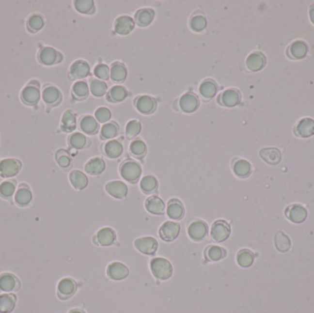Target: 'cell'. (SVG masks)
<instances>
[{"mask_svg": "<svg viewBox=\"0 0 314 313\" xmlns=\"http://www.w3.org/2000/svg\"><path fill=\"white\" fill-rule=\"evenodd\" d=\"M151 270L154 276L160 280H166L173 274V267L170 262L165 258H155L151 262Z\"/></svg>", "mask_w": 314, "mask_h": 313, "instance_id": "6da1fadb", "label": "cell"}, {"mask_svg": "<svg viewBox=\"0 0 314 313\" xmlns=\"http://www.w3.org/2000/svg\"><path fill=\"white\" fill-rule=\"evenodd\" d=\"M141 173V166L134 161H126L121 166V174L122 177L129 182H135L139 178Z\"/></svg>", "mask_w": 314, "mask_h": 313, "instance_id": "7a4b0ae2", "label": "cell"}, {"mask_svg": "<svg viewBox=\"0 0 314 313\" xmlns=\"http://www.w3.org/2000/svg\"><path fill=\"white\" fill-rule=\"evenodd\" d=\"M231 234V227L225 220H217L215 221L210 231V235L214 241L216 242H223L228 239Z\"/></svg>", "mask_w": 314, "mask_h": 313, "instance_id": "3957f363", "label": "cell"}, {"mask_svg": "<svg viewBox=\"0 0 314 313\" xmlns=\"http://www.w3.org/2000/svg\"><path fill=\"white\" fill-rule=\"evenodd\" d=\"M21 163L17 159H4L0 162V175L5 178L12 177L19 172Z\"/></svg>", "mask_w": 314, "mask_h": 313, "instance_id": "277c9868", "label": "cell"}, {"mask_svg": "<svg viewBox=\"0 0 314 313\" xmlns=\"http://www.w3.org/2000/svg\"><path fill=\"white\" fill-rule=\"evenodd\" d=\"M180 233V226L176 222L166 221L159 230V235L163 241L172 242Z\"/></svg>", "mask_w": 314, "mask_h": 313, "instance_id": "5b68a950", "label": "cell"}, {"mask_svg": "<svg viewBox=\"0 0 314 313\" xmlns=\"http://www.w3.org/2000/svg\"><path fill=\"white\" fill-rule=\"evenodd\" d=\"M135 247L139 250L140 252L144 254H154L156 253L158 248V243L157 240L153 237H142L135 240L134 242Z\"/></svg>", "mask_w": 314, "mask_h": 313, "instance_id": "8992f818", "label": "cell"}, {"mask_svg": "<svg viewBox=\"0 0 314 313\" xmlns=\"http://www.w3.org/2000/svg\"><path fill=\"white\" fill-rule=\"evenodd\" d=\"M309 52V47L303 41H296L288 46L287 54L290 59H303Z\"/></svg>", "mask_w": 314, "mask_h": 313, "instance_id": "52a82bcc", "label": "cell"}, {"mask_svg": "<svg viewBox=\"0 0 314 313\" xmlns=\"http://www.w3.org/2000/svg\"><path fill=\"white\" fill-rule=\"evenodd\" d=\"M295 134L298 137L309 138L314 134V121L311 118H304L298 122L295 127Z\"/></svg>", "mask_w": 314, "mask_h": 313, "instance_id": "ba28073f", "label": "cell"}, {"mask_svg": "<svg viewBox=\"0 0 314 313\" xmlns=\"http://www.w3.org/2000/svg\"><path fill=\"white\" fill-rule=\"evenodd\" d=\"M135 27L134 20L129 16H121L114 23V31L117 34L127 35L131 32Z\"/></svg>", "mask_w": 314, "mask_h": 313, "instance_id": "9c48e42d", "label": "cell"}, {"mask_svg": "<svg viewBox=\"0 0 314 313\" xmlns=\"http://www.w3.org/2000/svg\"><path fill=\"white\" fill-rule=\"evenodd\" d=\"M285 214L288 217L289 220H291L294 223H301L303 222L307 218V210L304 207L294 204L287 208L285 210Z\"/></svg>", "mask_w": 314, "mask_h": 313, "instance_id": "30bf717a", "label": "cell"}, {"mask_svg": "<svg viewBox=\"0 0 314 313\" xmlns=\"http://www.w3.org/2000/svg\"><path fill=\"white\" fill-rule=\"evenodd\" d=\"M89 64L84 60L74 62L70 67V77L72 79L85 78L89 75Z\"/></svg>", "mask_w": 314, "mask_h": 313, "instance_id": "8fae6325", "label": "cell"}, {"mask_svg": "<svg viewBox=\"0 0 314 313\" xmlns=\"http://www.w3.org/2000/svg\"><path fill=\"white\" fill-rule=\"evenodd\" d=\"M62 56L52 47H44L39 52V60L45 65H52L61 61Z\"/></svg>", "mask_w": 314, "mask_h": 313, "instance_id": "7c38bea8", "label": "cell"}, {"mask_svg": "<svg viewBox=\"0 0 314 313\" xmlns=\"http://www.w3.org/2000/svg\"><path fill=\"white\" fill-rule=\"evenodd\" d=\"M179 106L184 112L192 113L199 107V99L197 96L193 93H186L180 97Z\"/></svg>", "mask_w": 314, "mask_h": 313, "instance_id": "4fadbf2b", "label": "cell"}, {"mask_svg": "<svg viewBox=\"0 0 314 313\" xmlns=\"http://www.w3.org/2000/svg\"><path fill=\"white\" fill-rule=\"evenodd\" d=\"M135 106L141 113L150 114L155 111L157 108V101L151 96H141L136 98Z\"/></svg>", "mask_w": 314, "mask_h": 313, "instance_id": "5bb4252c", "label": "cell"}, {"mask_svg": "<svg viewBox=\"0 0 314 313\" xmlns=\"http://www.w3.org/2000/svg\"><path fill=\"white\" fill-rule=\"evenodd\" d=\"M107 273L108 276L113 280H122L128 277L129 269L123 264L115 262L109 266Z\"/></svg>", "mask_w": 314, "mask_h": 313, "instance_id": "9a60e30c", "label": "cell"}, {"mask_svg": "<svg viewBox=\"0 0 314 313\" xmlns=\"http://www.w3.org/2000/svg\"><path fill=\"white\" fill-rule=\"evenodd\" d=\"M208 233V227L204 221H193L188 227V235L195 241H201Z\"/></svg>", "mask_w": 314, "mask_h": 313, "instance_id": "2e32d148", "label": "cell"}, {"mask_svg": "<svg viewBox=\"0 0 314 313\" xmlns=\"http://www.w3.org/2000/svg\"><path fill=\"white\" fill-rule=\"evenodd\" d=\"M107 192L116 199H123L128 193V188L121 181H110L106 185Z\"/></svg>", "mask_w": 314, "mask_h": 313, "instance_id": "e0dca14e", "label": "cell"}, {"mask_svg": "<svg viewBox=\"0 0 314 313\" xmlns=\"http://www.w3.org/2000/svg\"><path fill=\"white\" fill-rule=\"evenodd\" d=\"M241 95L236 89H227L220 96V104L232 108L240 103Z\"/></svg>", "mask_w": 314, "mask_h": 313, "instance_id": "ac0fdd59", "label": "cell"}, {"mask_svg": "<svg viewBox=\"0 0 314 313\" xmlns=\"http://www.w3.org/2000/svg\"><path fill=\"white\" fill-rule=\"evenodd\" d=\"M145 208L148 212L155 215H162L165 213L166 206L164 201L157 196H152L145 201Z\"/></svg>", "mask_w": 314, "mask_h": 313, "instance_id": "d6986e66", "label": "cell"}, {"mask_svg": "<svg viewBox=\"0 0 314 313\" xmlns=\"http://www.w3.org/2000/svg\"><path fill=\"white\" fill-rule=\"evenodd\" d=\"M266 57L261 52H253L246 59V67L252 72L261 70L266 65Z\"/></svg>", "mask_w": 314, "mask_h": 313, "instance_id": "ffe728a7", "label": "cell"}, {"mask_svg": "<svg viewBox=\"0 0 314 313\" xmlns=\"http://www.w3.org/2000/svg\"><path fill=\"white\" fill-rule=\"evenodd\" d=\"M21 98L27 105H35L40 99V91L36 86L28 85L21 92Z\"/></svg>", "mask_w": 314, "mask_h": 313, "instance_id": "44dd1931", "label": "cell"}, {"mask_svg": "<svg viewBox=\"0 0 314 313\" xmlns=\"http://www.w3.org/2000/svg\"><path fill=\"white\" fill-rule=\"evenodd\" d=\"M155 17V11L151 9H139L135 13V22L139 27H146L150 25Z\"/></svg>", "mask_w": 314, "mask_h": 313, "instance_id": "7402d4cb", "label": "cell"}, {"mask_svg": "<svg viewBox=\"0 0 314 313\" xmlns=\"http://www.w3.org/2000/svg\"><path fill=\"white\" fill-rule=\"evenodd\" d=\"M43 99L46 104L51 106L59 104L62 99L61 93L56 87L48 86L44 89Z\"/></svg>", "mask_w": 314, "mask_h": 313, "instance_id": "603a6c76", "label": "cell"}, {"mask_svg": "<svg viewBox=\"0 0 314 313\" xmlns=\"http://www.w3.org/2000/svg\"><path fill=\"white\" fill-rule=\"evenodd\" d=\"M260 156L268 165H279L281 161V154L279 149L264 148L260 151Z\"/></svg>", "mask_w": 314, "mask_h": 313, "instance_id": "cb8c5ba5", "label": "cell"}, {"mask_svg": "<svg viewBox=\"0 0 314 313\" xmlns=\"http://www.w3.org/2000/svg\"><path fill=\"white\" fill-rule=\"evenodd\" d=\"M98 244L102 246H110L116 240V235L110 228H103L96 234Z\"/></svg>", "mask_w": 314, "mask_h": 313, "instance_id": "d4e9b609", "label": "cell"}, {"mask_svg": "<svg viewBox=\"0 0 314 313\" xmlns=\"http://www.w3.org/2000/svg\"><path fill=\"white\" fill-rule=\"evenodd\" d=\"M166 212L168 217L171 218L172 219H180L184 215L183 205L179 200H170L167 206Z\"/></svg>", "mask_w": 314, "mask_h": 313, "instance_id": "484cf974", "label": "cell"}, {"mask_svg": "<svg viewBox=\"0 0 314 313\" xmlns=\"http://www.w3.org/2000/svg\"><path fill=\"white\" fill-rule=\"evenodd\" d=\"M76 290H77V284L73 279H62L58 284V292L60 296L69 297L76 292Z\"/></svg>", "mask_w": 314, "mask_h": 313, "instance_id": "4316f807", "label": "cell"}, {"mask_svg": "<svg viewBox=\"0 0 314 313\" xmlns=\"http://www.w3.org/2000/svg\"><path fill=\"white\" fill-rule=\"evenodd\" d=\"M69 178L70 182L73 185V187L79 190L84 189L88 183L87 175L79 170L72 171L70 173Z\"/></svg>", "mask_w": 314, "mask_h": 313, "instance_id": "83f0119b", "label": "cell"}, {"mask_svg": "<svg viewBox=\"0 0 314 313\" xmlns=\"http://www.w3.org/2000/svg\"><path fill=\"white\" fill-rule=\"evenodd\" d=\"M105 169L104 161L101 158H92L87 163L85 166V170L87 174H92V175H96V174H101Z\"/></svg>", "mask_w": 314, "mask_h": 313, "instance_id": "f1b7e54d", "label": "cell"}, {"mask_svg": "<svg viewBox=\"0 0 314 313\" xmlns=\"http://www.w3.org/2000/svg\"><path fill=\"white\" fill-rule=\"evenodd\" d=\"M127 77V69L122 63L116 62L111 64L110 68V78L114 82H122Z\"/></svg>", "mask_w": 314, "mask_h": 313, "instance_id": "f546056e", "label": "cell"}, {"mask_svg": "<svg viewBox=\"0 0 314 313\" xmlns=\"http://www.w3.org/2000/svg\"><path fill=\"white\" fill-rule=\"evenodd\" d=\"M200 93L201 96L206 99H209L216 95L217 93V85L214 81L207 79L201 83L200 87Z\"/></svg>", "mask_w": 314, "mask_h": 313, "instance_id": "4dcf8cb0", "label": "cell"}, {"mask_svg": "<svg viewBox=\"0 0 314 313\" xmlns=\"http://www.w3.org/2000/svg\"><path fill=\"white\" fill-rule=\"evenodd\" d=\"M16 297L12 294L0 295V313H10L15 308Z\"/></svg>", "mask_w": 314, "mask_h": 313, "instance_id": "1f68e13d", "label": "cell"}, {"mask_svg": "<svg viewBox=\"0 0 314 313\" xmlns=\"http://www.w3.org/2000/svg\"><path fill=\"white\" fill-rule=\"evenodd\" d=\"M104 150L105 154L107 156L110 157V158H118V157L121 156L123 148H122L121 142H119L116 140H112L106 143Z\"/></svg>", "mask_w": 314, "mask_h": 313, "instance_id": "d6a6232c", "label": "cell"}, {"mask_svg": "<svg viewBox=\"0 0 314 313\" xmlns=\"http://www.w3.org/2000/svg\"><path fill=\"white\" fill-rule=\"evenodd\" d=\"M77 119L76 115L72 110H66L62 118V130L66 132L73 131L76 129Z\"/></svg>", "mask_w": 314, "mask_h": 313, "instance_id": "836d02e7", "label": "cell"}, {"mask_svg": "<svg viewBox=\"0 0 314 313\" xmlns=\"http://www.w3.org/2000/svg\"><path fill=\"white\" fill-rule=\"evenodd\" d=\"M17 280L11 274H3L0 276V289L5 292H10L16 289Z\"/></svg>", "mask_w": 314, "mask_h": 313, "instance_id": "e575fe53", "label": "cell"}, {"mask_svg": "<svg viewBox=\"0 0 314 313\" xmlns=\"http://www.w3.org/2000/svg\"><path fill=\"white\" fill-rule=\"evenodd\" d=\"M127 96H128V92L124 87L122 86H115L111 87L110 90L109 91L107 98L109 101L111 102H120L124 100Z\"/></svg>", "mask_w": 314, "mask_h": 313, "instance_id": "d590c367", "label": "cell"}, {"mask_svg": "<svg viewBox=\"0 0 314 313\" xmlns=\"http://www.w3.org/2000/svg\"><path fill=\"white\" fill-rule=\"evenodd\" d=\"M80 128L82 131L86 132L87 134H93V133H96L97 131L98 125H97V122H96L95 118L87 115L84 118H82V120L80 122Z\"/></svg>", "mask_w": 314, "mask_h": 313, "instance_id": "8d00e7d4", "label": "cell"}, {"mask_svg": "<svg viewBox=\"0 0 314 313\" xmlns=\"http://www.w3.org/2000/svg\"><path fill=\"white\" fill-rule=\"evenodd\" d=\"M275 244L276 248L279 252H288L291 246V242L287 235L282 232H279L276 234L275 236Z\"/></svg>", "mask_w": 314, "mask_h": 313, "instance_id": "74e56055", "label": "cell"}, {"mask_svg": "<svg viewBox=\"0 0 314 313\" xmlns=\"http://www.w3.org/2000/svg\"><path fill=\"white\" fill-rule=\"evenodd\" d=\"M88 91H89V88L85 81H78V82L75 83V85L72 88L73 96H74V98H76L78 100L85 99L88 95Z\"/></svg>", "mask_w": 314, "mask_h": 313, "instance_id": "f35d334b", "label": "cell"}, {"mask_svg": "<svg viewBox=\"0 0 314 313\" xmlns=\"http://www.w3.org/2000/svg\"><path fill=\"white\" fill-rule=\"evenodd\" d=\"M234 171L239 177H246L251 173V165L245 160H238L234 165Z\"/></svg>", "mask_w": 314, "mask_h": 313, "instance_id": "ab89813d", "label": "cell"}, {"mask_svg": "<svg viewBox=\"0 0 314 313\" xmlns=\"http://www.w3.org/2000/svg\"><path fill=\"white\" fill-rule=\"evenodd\" d=\"M254 256L249 250H241L237 254V263L242 267H249L253 265Z\"/></svg>", "mask_w": 314, "mask_h": 313, "instance_id": "60d3db41", "label": "cell"}, {"mask_svg": "<svg viewBox=\"0 0 314 313\" xmlns=\"http://www.w3.org/2000/svg\"><path fill=\"white\" fill-rule=\"evenodd\" d=\"M206 258L209 261H219L225 256V250L219 246H209L205 252Z\"/></svg>", "mask_w": 314, "mask_h": 313, "instance_id": "b9f144b4", "label": "cell"}, {"mask_svg": "<svg viewBox=\"0 0 314 313\" xmlns=\"http://www.w3.org/2000/svg\"><path fill=\"white\" fill-rule=\"evenodd\" d=\"M31 192L27 188H20L15 195V201L19 206H26L31 201Z\"/></svg>", "mask_w": 314, "mask_h": 313, "instance_id": "7bdbcfd3", "label": "cell"}, {"mask_svg": "<svg viewBox=\"0 0 314 313\" xmlns=\"http://www.w3.org/2000/svg\"><path fill=\"white\" fill-rule=\"evenodd\" d=\"M108 89L107 84L99 79L90 80V90L91 93L96 96H102L106 94Z\"/></svg>", "mask_w": 314, "mask_h": 313, "instance_id": "ee69618b", "label": "cell"}, {"mask_svg": "<svg viewBox=\"0 0 314 313\" xmlns=\"http://www.w3.org/2000/svg\"><path fill=\"white\" fill-rule=\"evenodd\" d=\"M119 131V127L116 122L106 123L101 128V137L103 139H111L117 136Z\"/></svg>", "mask_w": 314, "mask_h": 313, "instance_id": "f6af8a7d", "label": "cell"}, {"mask_svg": "<svg viewBox=\"0 0 314 313\" xmlns=\"http://www.w3.org/2000/svg\"><path fill=\"white\" fill-rule=\"evenodd\" d=\"M157 178L153 175H145L141 181V188L145 193H151L157 188Z\"/></svg>", "mask_w": 314, "mask_h": 313, "instance_id": "bcb514c9", "label": "cell"}, {"mask_svg": "<svg viewBox=\"0 0 314 313\" xmlns=\"http://www.w3.org/2000/svg\"><path fill=\"white\" fill-rule=\"evenodd\" d=\"M130 151L134 156L141 158V157L143 156L146 153V145L142 141L135 140L131 143Z\"/></svg>", "mask_w": 314, "mask_h": 313, "instance_id": "7dc6e473", "label": "cell"}, {"mask_svg": "<svg viewBox=\"0 0 314 313\" xmlns=\"http://www.w3.org/2000/svg\"><path fill=\"white\" fill-rule=\"evenodd\" d=\"M207 26V20L201 14H196L190 19V27L194 31L200 32Z\"/></svg>", "mask_w": 314, "mask_h": 313, "instance_id": "c3c4849f", "label": "cell"}, {"mask_svg": "<svg viewBox=\"0 0 314 313\" xmlns=\"http://www.w3.org/2000/svg\"><path fill=\"white\" fill-rule=\"evenodd\" d=\"M70 145L75 149H82L85 147L87 143V138L82 133H74L69 138Z\"/></svg>", "mask_w": 314, "mask_h": 313, "instance_id": "681fc988", "label": "cell"}, {"mask_svg": "<svg viewBox=\"0 0 314 313\" xmlns=\"http://www.w3.org/2000/svg\"><path fill=\"white\" fill-rule=\"evenodd\" d=\"M75 8L80 13H90L94 9V2L92 0H77L75 1Z\"/></svg>", "mask_w": 314, "mask_h": 313, "instance_id": "f907efd6", "label": "cell"}, {"mask_svg": "<svg viewBox=\"0 0 314 313\" xmlns=\"http://www.w3.org/2000/svg\"><path fill=\"white\" fill-rule=\"evenodd\" d=\"M44 25V18L40 15H33L28 20V28L31 31L36 32L40 31Z\"/></svg>", "mask_w": 314, "mask_h": 313, "instance_id": "816d5d0a", "label": "cell"}, {"mask_svg": "<svg viewBox=\"0 0 314 313\" xmlns=\"http://www.w3.org/2000/svg\"><path fill=\"white\" fill-rule=\"evenodd\" d=\"M141 131V123L138 121H131L126 126V135L128 138L137 136Z\"/></svg>", "mask_w": 314, "mask_h": 313, "instance_id": "f5cc1de1", "label": "cell"}, {"mask_svg": "<svg viewBox=\"0 0 314 313\" xmlns=\"http://www.w3.org/2000/svg\"><path fill=\"white\" fill-rule=\"evenodd\" d=\"M15 192V184L10 181H5L0 185V195L4 198L11 197Z\"/></svg>", "mask_w": 314, "mask_h": 313, "instance_id": "db71d44e", "label": "cell"}, {"mask_svg": "<svg viewBox=\"0 0 314 313\" xmlns=\"http://www.w3.org/2000/svg\"><path fill=\"white\" fill-rule=\"evenodd\" d=\"M110 70L109 68L108 65L103 64V63H99L96 65L95 69H94V74L97 78L99 79H107L109 78L110 77Z\"/></svg>", "mask_w": 314, "mask_h": 313, "instance_id": "11a10c76", "label": "cell"}, {"mask_svg": "<svg viewBox=\"0 0 314 313\" xmlns=\"http://www.w3.org/2000/svg\"><path fill=\"white\" fill-rule=\"evenodd\" d=\"M95 117H96L97 122L104 123L110 119L111 113L109 109H107L105 107H101L96 110V112H95Z\"/></svg>", "mask_w": 314, "mask_h": 313, "instance_id": "9f6ffc18", "label": "cell"}, {"mask_svg": "<svg viewBox=\"0 0 314 313\" xmlns=\"http://www.w3.org/2000/svg\"><path fill=\"white\" fill-rule=\"evenodd\" d=\"M56 160H57V163L59 164V165L63 168L68 167L71 164V158L64 150H60L57 152Z\"/></svg>", "mask_w": 314, "mask_h": 313, "instance_id": "6f0895ef", "label": "cell"}, {"mask_svg": "<svg viewBox=\"0 0 314 313\" xmlns=\"http://www.w3.org/2000/svg\"><path fill=\"white\" fill-rule=\"evenodd\" d=\"M310 18L312 20V22L314 24V4L311 6L310 8Z\"/></svg>", "mask_w": 314, "mask_h": 313, "instance_id": "680465c9", "label": "cell"}, {"mask_svg": "<svg viewBox=\"0 0 314 313\" xmlns=\"http://www.w3.org/2000/svg\"><path fill=\"white\" fill-rule=\"evenodd\" d=\"M85 313L84 312H82V311H80V310H74V311H72L71 313Z\"/></svg>", "mask_w": 314, "mask_h": 313, "instance_id": "91938a15", "label": "cell"}]
</instances>
